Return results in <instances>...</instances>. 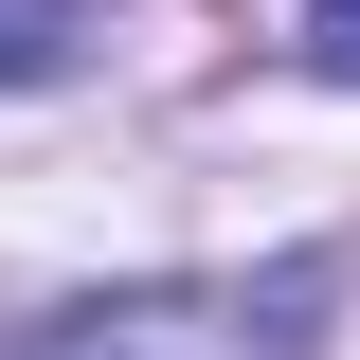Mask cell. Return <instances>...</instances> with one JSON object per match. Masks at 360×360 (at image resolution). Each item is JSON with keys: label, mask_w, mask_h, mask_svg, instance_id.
<instances>
[{"label": "cell", "mask_w": 360, "mask_h": 360, "mask_svg": "<svg viewBox=\"0 0 360 360\" xmlns=\"http://www.w3.org/2000/svg\"><path fill=\"white\" fill-rule=\"evenodd\" d=\"M90 54V0H0V90H54Z\"/></svg>", "instance_id": "obj_2"}, {"label": "cell", "mask_w": 360, "mask_h": 360, "mask_svg": "<svg viewBox=\"0 0 360 360\" xmlns=\"http://www.w3.org/2000/svg\"><path fill=\"white\" fill-rule=\"evenodd\" d=\"M307 307H324V252L217 270V288H90V307L18 324V360H307Z\"/></svg>", "instance_id": "obj_1"}, {"label": "cell", "mask_w": 360, "mask_h": 360, "mask_svg": "<svg viewBox=\"0 0 360 360\" xmlns=\"http://www.w3.org/2000/svg\"><path fill=\"white\" fill-rule=\"evenodd\" d=\"M307 54H324V72L360 90V0H307Z\"/></svg>", "instance_id": "obj_3"}]
</instances>
